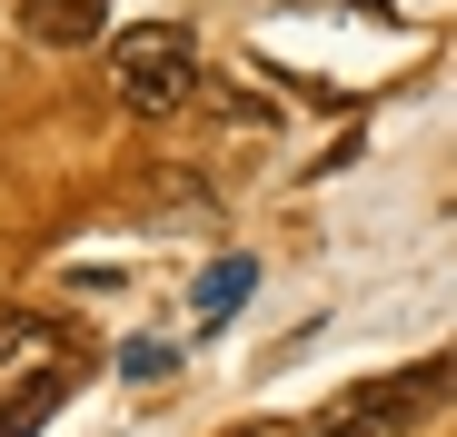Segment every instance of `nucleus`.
<instances>
[{
  "label": "nucleus",
  "mask_w": 457,
  "mask_h": 437,
  "mask_svg": "<svg viewBox=\"0 0 457 437\" xmlns=\"http://www.w3.org/2000/svg\"><path fill=\"white\" fill-rule=\"evenodd\" d=\"M110 80H120V100H129V110L170 120L179 100H199V40H189L179 21H139V30H120V40H110Z\"/></svg>",
  "instance_id": "f257e3e1"
},
{
  "label": "nucleus",
  "mask_w": 457,
  "mask_h": 437,
  "mask_svg": "<svg viewBox=\"0 0 457 437\" xmlns=\"http://www.w3.org/2000/svg\"><path fill=\"white\" fill-rule=\"evenodd\" d=\"M457 388V358H428V368H398V378H368V388H348L338 398V417L358 427V437H388V427H418L437 398Z\"/></svg>",
  "instance_id": "f03ea898"
},
{
  "label": "nucleus",
  "mask_w": 457,
  "mask_h": 437,
  "mask_svg": "<svg viewBox=\"0 0 457 437\" xmlns=\"http://www.w3.org/2000/svg\"><path fill=\"white\" fill-rule=\"evenodd\" d=\"M110 30V0H21V40H50V50H80Z\"/></svg>",
  "instance_id": "7ed1b4c3"
},
{
  "label": "nucleus",
  "mask_w": 457,
  "mask_h": 437,
  "mask_svg": "<svg viewBox=\"0 0 457 437\" xmlns=\"http://www.w3.org/2000/svg\"><path fill=\"white\" fill-rule=\"evenodd\" d=\"M249 288H259V259H209L189 299H199V318H228V309L249 299Z\"/></svg>",
  "instance_id": "20e7f679"
},
{
  "label": "nucleus",
  "mask_w": 457,
  "mask_h": 437,
  "mask_svg": "<svg viewBox=\"0 0 457 437\" xmlns=\"http://www.w3.org/2000/svg\"><path fill=\"white\" fill-rule=\"evenodd\" d=\"M120 368H129V378H170V368H179V348H170V338H129V348H120Z\"/></svg>",
  "instance_id": "39448f33"
},
{
  "label": "nucleus",
  "mask_w": 457,
  "mask_h": 437,
  "mask_svg": "<svg viewBox=\"0 0 457 437\" xmlns=\"http://www.w3.org/2000/svg\"><path fill=\"white\" fill-rule=\"evenodd\" d=\"M21 348H50V318H0V368H30Z\"/></svg>",
  "instance_id": "423d86ee"
},
{
  "label": "nucleus",
  "mask_w": 457,
  "mask_h": 437,
  "mask_svg": "<svg viewBox=\"0 0 457 437\" xmlns=\"http://www.w3.org/2000/svg\"><path fill=\"white\" fill-rule=\"evenodd\" d=\"M219 110L239 120V129H269V100H249V90H219Z\"/></svg>",
  "instance_id": "0eeeda50"
},
{
  "label": "nucleus",
  "mask_w": 457,
  "mask_h": 437,
  "mask_svg": "<svg viewBox=\"0 0 457 437\" xmlns=\"http://www.w3.org/2000/svg\"><path fill=\"white\" fill-rule=\"evenodd\" d=\"M298 437H358V427H348V417L328 408V417H309V427H298Z\"/></svg>",
  "instance_id": "6e6552de"
},
{
  "label": "nucleus",
  "mask_w": 457,
  "mask_h": 437,
  "mask_svg": "<svg viewBox=\"0 0 457 437\" xmlns=\"http://www.w3.org/2000/svg\"><path fill=\"white\" fill-rule=\"evenodd\" d=\"M239 437H249V427H239Z\"/></svg>",
  "instance_id": "1a4fd4ad"
}]
</instances>
